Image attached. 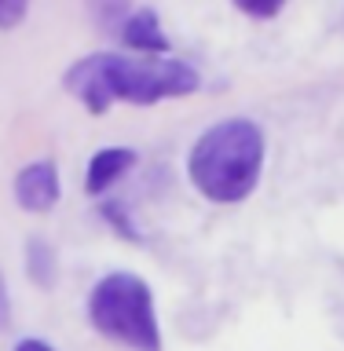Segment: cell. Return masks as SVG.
I'll return each mask as SVG.
<instances>
[{
    "label": "cell",
    "instance_id": "cell-12",
    "mask_svg": "<svg viewBox=\"0 0 344 351\" xmlns=\"http://www.w3.org/2000/svg\"><path fill=\"white\" fill-rule=\"evenodd\" d=\"M11 326V289H8V278L0 271V333Z\"/></svg>",
    "mask_w": 344,
    "mask_h": 351
},
{
    "label": "cell",
    "instance_id": "cell-2",
    "mask_svg": "<svg viewBox=\"0 0 344 351\" xmlns=\"http://www.w3.org/2000/svg\"><path fill=\"white\" fill-rule=\"evenodd\" d=\"M268 158V139L253 117H224L205 128L187 154L194 191L213 205H242L257 191Z\"/></svg>",
    "mask_w": 344,
    "mask_h": 351
},
{
    "label": "cell",
    "instance_id": "cell-3",
    "mask_svg": "<svg viewBox=\"0 0 344 351\" xmlns=\"http://www.w3.org/2000/svg\"><path fill=\"white\" fill-rule=\"evenodd\" d=\"M88 322L110 344H121L128 351H165L154 293L132 271H110L92 285Z\"/></svg>",
    "mask_w": 344,
    "mask_h": 351
},
{
    "label": "cell",
    "instance_id": "cell-1",
    "mask_svg": "<svg viewBox=\"0 0 344 351\" xmlns=\"http://www.w3.org/2000/svg\"><path fill=\"white\" fill-rule=\"evenodd\" d=\"M62 84L88 114L103 117L114 103L154 106V103H165V99H187L202 88V77L183 59L92 51L66 70Z\"/></svg>",
    "mask_w": 344,
    "mask_h": 351
},
{
    "label": "cell",
    "instance_id": "cell-9",
    "mask_svg": "<svg viewBox=\"0 0 344 351\" xmlns=\"http://www.w3.org/2000/svg\"><path fill=\"white\" fill-rule=\"evenodd\" d=\"M99 216H103L106 227H114L125 241H139V230H136V223H132V213L121 202H103L99 205Z\"/></svg>",
    "mask_w": 344,
    "mask_h": 351
},
{
    "label": "cell",
    "instance_id": "cell-11",
    "mask_svg": "<svg viewBox=\"0 0 344 351\" xmlns=\"http://www.w3.org/2000/svg\"><path fill=\"white\" fill-rule=\"evenodd\" d=\"M30 11V0H0V29H15Z\"/></svg>",
    "mask_w": 344,
    "mask_h": 351
},
{
    "label": "cell",
    "instance_id": "cell-13",
    "mask_svg": "<svg viewBox=\"0 0 344 351\" xmlns=\"http://www.w3.org/2000/svg\"><path fill=\"white\" fill-rule=\"evenodd\" d=\"M11 351H55V348L48 344V340H41V337H22Z\"/></svg>",
    "mask_w": 344,
    "mask_h": 351
},
{
    "label": "cell",
    "instance_id": "cell-10",
    "mask_svg": "<svg viewBox=\"0 0 344 351\" xmlns=\"http://www.w3.org/2000/svg\"><path fill=\"white\" fill-rule=\"evenodd\" d=\"M231 4L249 19H275V15H282V8L290 0H231Z\"/></svg>",
    "mask_w": 344,
    "mask_h": 351
},
{
    "label": "cell",
    "instance_id": "cell-6",
    "mask_svg": "<svg viewBox=\"0 0 344 351\" xmlns=\"http://www.w3.org/2000/svg\"><path fill=\"white\" fill-rule=\"evenodd\" d=\"M117 37H121V44H125L132 55H165V51L172 48L154 8H136L125 19V26H121Z\"/></svg>",
    "mask_w": 344,
    "mask_h": 351
},
{
    "label": "cell",
    "instance_id": "cell-8",
    "mask_svg": "<svg viewBox=\"0 0 344 351\" xmlns=\"http://www.w3.org/2000/svg\"><path fill=\"white\" fill-rule=\"evenodd\" d=\"M84 4H88L92 22L106 33V37H117L121 26H125V19L136 11V8H132V0H84Z\"/></svg>",
    "mask_w": 344,
    "mask_h": 351
},
{
    "label": "cell",
    "instance_id": "cell-4",
    "mask_svg": "<svg viewBox=\"0 0 344 351\" xmlns=\"http://www.w3.org/2000/svg\"><path fill=\"white\" fill-rule=\"evenodd\" d=\"M62 197V183H59V169H55V161H33L26 169H19L15 176V202L19 208H26V213H51L55 205H59Z\"/></svg>",
    "mask_w": 344,
    "mask_h": 351
},
{
    "label": "cell",
    "instance_id": "cell-7",
    "mask_svg": "<svg viewBox=\"0 0 344 351\" xmlns=\"http://www.w3.org/2000/svg\"><path fill=\"white\" fill-rule=\"evenodd\" d=\"M22 260H26L30 282L37 285V289H51L59 263H55V249L48 245V241H44V238H30V241H26V252H22Z\"/></svg>",
    "mask_w": 344,
    "mask_h": 351
},
{
    "label": "cell",
    "instance_id": "cell-5",
    "mask_svg": "<svg viewBox=\"0 0 344 351\" xmlns=\"http://www.w3.org/2000/svg\"><path fill=\"white\" fill-rule=\"evenodd\" d=\"M136 161H139V154L132 147H103V150H95L92 161H88V172H84V191L92 197L106 194L117 180H125V176L136 169Z\"/></svg>",
    "mask_w": 344,
    "mask_h": 351
}]
</instances>
